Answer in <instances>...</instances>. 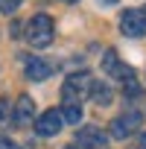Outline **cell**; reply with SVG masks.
<instances>
[{
	"label": "cell",
	"instance_id": "cell-18",
	"mask_svg": "<svg viewBox=\"0 0 146 149\" xmlns=\"http://www.w3.org/2000/svg\"><path fill=\"white\" fill-rule=\"evenodd\" d=\"M102 3H117V0H102Z\"/></svg>",
	"mask_w": 146,
	"mask_h": 149
},
{
	"label": "cell",
	"instance_id": "cell-5",
	"mask_svg": "<svg viewBox=\"0 0 146 149\" xmlns=\"http://www.w3.org/2000/svg\"><path fill=\"white\" fill-rule=\"evenodd\" d=\"M102 70L108 73V79H120L123 85L134 79V70H131L129 64H123V61L117 58V53H114V50H108V53H105V58H102Z\"/></svg>",
	"mask_w": 146,
	"mask_h": 149
},
{
	"label": "cell",
	"instance_id": "cell-14",
	"mask_svg": "<svg viewBox=\"0 0 146 149\" xmlns=\"http://www.w3.org/2000/svg\"><path fill=\"white\" fill-rule=\"evenodd\" d=\"M9 120V100H0V123Z\"/></svg>",
	"mask_w": 146,
	"mask_h": 149
},
{
	"label": "cell",
	"instance_id": "cell-10",
	"mask_svg": "<svg viewBox=\"0 0 146 149\" xmlns=\"http://www.w3.org/2000/svg\"><path fill=\"white\" fill-rule=\"evenodd\" d=\"M91 97H94V102H99V105H105V102H111V88L102 82V79H94V88H91Z\"/></svg>",
	"mask_w": 146,
	"mask_h": 149
},
{
	"label": "cell",
	"instance_id": "cell-11",
	"mask_svg": "<svg viewBox=\"0 0 146 149\" xmlns=\"http://www.w3.org/2000/svg\"><path fill=\"white\" fill-rule=\"evenodd\" d=\"M61 117H64V123H79V120H82V108H79V102H64Z\"/></svg>",
	"mask_w": 146,
	"mask_h": 149
},
{
	"label": "cell",
	"instance_id": "cell-20",
	"mask_svg": "<svg viewBox=\"0 0 146 149\" xmlns=\"http://www.w3.org/2000/svg\"><path fill=\"white\" fill-rule=\"evenodd\" d=\"M70 149H73V146H70Z\"/></svg>",
	"mask_w": 146,
	"mask_h": 149
},
{
	"label": "cell",
	"instance_id": "cell-4",
	"mask_svg": "<svg viewBox=\"0 0 146 149\" xmlns=\"http://www.w3.org/2000/svg\"><path fill=\"white\" fill-rule=\"evenodd\" d=\"M120 29L129 38H143L146 35V12L143 9H126L120 15Z\"/></svg>",
	"mask_w": 146,
	"mask_h": 149
},
{
	"label": "cell",
	"instance_id": "cell-15",
	"mask_svg": "<svg viewBox=\"0 0 146 149\" xmlns=\"http://www.w3.org/2000/svg\"><path fill=\"white\" fill-rule=\"evenodd\" d=\"M9 32H12V38H18V35H24V26H21L18 21H12V26H9Z\"/></svg>",
	"mask_w": 146,
	"mask_h": 149
},
{
	"label": "cell",
	"instance_id": "cell-12",
	"mask_svg": "<svg viewBox=\"0 0 146 149\" xmlns=\"http://www.w3.org/2000/svg\"><path fill=\"white\" fill-rule=\"evenodd\" d=\"M123 94L131 100V97H140V94H143V88L137 85V79H131V82H126V85H123Z\"/></svg>",
	"mask_w": 146,
	"mask_h": 149
},
{
	"label": "cell",
	"instance_id": "cell-1",
	"mask_svg": "<svg viewBox=\"0 0 146 149\" xmlns=\"http://www.w3.org/2000/svg\"><path fill=\"white\" fill-rule=\"evenodd\" d=\"M26 41L35 47V50H41V47H47V44H53V38H56V24H53V18L50 15H35L29 24H26Z\"/></svg>",
	"mask_w": 146,
	"mask_h": 149
},
{
	"label": "cell",
	"instance_id": "cell-16",
	"mask_svg": "<svg viewBox=\"0 0 146 149\" xmlns=\"http://www.w3.org/2000/svg\"><path fill=\"white\" fill-rule=\"evenodd\" d=\"M0 149H18V146H15L9 137H3V134H0Z\"/></svg>",
	"mask_w": 146,
	"mask_h": 149
},
{
	"label": "cell",
	"instance_id": "cell-2",
	"mask_svg": "<svg viewBox=\"0 0 146 149\" xmlns=\"http://www.w3.org/2000/svg\"><path fill=\"white\" fill-rule=\"evenodd\" d=\"M91 88H94L91 73H73L61 85V97H64V102H82L85 97H91Z\"/></svg>",
	"mask_w": 146,
	"mask_h": 149
},
{
	"label": "cell",
	"instance_id": "cell-8",
	"mask_svg": "<svg viewBox=\"0 0 146 149\" xmlns=\"http://www.w3.org/2000/svg\"><path fill=\"white\" fill-rule=\"evenodd\" d=\"M53 70H56V64L47 61L44 56H29V58H26V79H32V82H44V79H50Z\"/></svg>",
	"mask_w": 146,
	"mask_h": 149
},
{
	"label": "cell",
	"instance_id": "cell-9",
	"mask_svg": "<svg viewBox=\"0 0 146 149\" xmlns=\"http://www.w3.org/2000/svg\"><path fill=\"white\" fill-rule=\"evenodd\" d=\"M32 120H35V102L29 97H21L12 108V123L15 126H29Z\"/></svg>",
	"mask_w": 146,
	"mask_h": 149
},
{
	"label": "cell",
	"instance_id": "cell-6",
	"mask_svg": "<svg viewBox=\"0 0 146 149\" xmlns=\"http://www.w3.org/2000/svg\"><path fill=\"white\" fill-rule=\"evenodd\" d=\"M61 126H64V117H61L58 108H47V111L35 120V132H38L41 137H53V134H58Z\"/></svg>",
	"mask_w": 146,
	"mask_h": 149
},
{
	"label": "cell",
	"instance_id": "cell-7",
	"mask_svg": "<svg viewBox=\"0 0 146 149\" xmlns=\"http://www.w3.org/2000/svg\"><path fill=\"white\" fill-rule=\"evenodd\" d=\"M76 143L85 146V149H108V134L99 126H85V129H79Z\"/></svg>",
	"mask_w": 146,
	"mask_h": 149
},
{
	"label": "cell",
	"instance_id": "cell-17",
	"mask_svg": "<svg viewBox=\"0 0 146 149\" xmlns=\"http://www.w3.org/2000/svg\"><path fill=\"white\" fill-rule=\"evenodd\" d=\"M131 149H146V132H143V134H140V140H137V143H134V146H131Z\"/></svg>",
	"mask_w": 146,
	"mask_h": 149
},
{
	"label": "cell",
	"instance_id": "cell-13",
	"mask_svg": "<svg viewBox=\"0 0 146 149\" xmlns=\"http://www.w3.org/2000/svg\"><path fill=\"white\" fill-rule=\"evenodd\" d=\"M21 3H24V0H0V12H9V15H12Z\"/></svg>",
	"mask_w": 146,
	"mask_h": 149
},
{
	"label": "cell",
	"instance_id": "cell-19",
	"mask_svg": "<svg viewBox=\"0 0 146 149\" xmlns=\"http://www.w3.org/2000/svg\"><path fill=\"white\" fill-rule=\"evenodd\" d=\"M64 3H76V0H64Z\"/></svg>",
	"mask_w": 146,
	"mask_h": 149
},
{
	"label": "cell",
	"instance_id": "cell-3",
	"mask_svg": "<svg viewBox=\"0 0 146 149\" xmlns=\"http://www.w3.org/2000/svg\"><path fill=\"white\" fill-rule=\"evenodd\" d=\"M143 126V114L140 111H126V114H120V117H114L111 120V137H117V140H126L131 132H137Z\"/></svg>",
	"mask_w": 146,
	"mask_h": 149
}]
</instances>
